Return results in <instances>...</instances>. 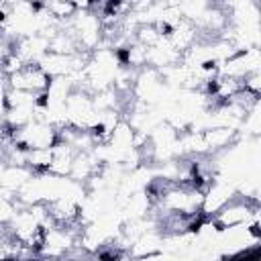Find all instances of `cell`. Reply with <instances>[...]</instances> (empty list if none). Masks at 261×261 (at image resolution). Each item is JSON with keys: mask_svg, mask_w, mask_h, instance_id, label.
Here are the masks:
<instances>
[{"mask_svg": "<svg viewBox=\"0 0 261 261\" xmlns=\"http://www.w3.org/2000/svg\"><path fill=\"white\" fill-rule=\"evenodd\" d=\"M202 135L206 139L210 153H218L228 147H234L237 141L241 139V130L232 126H210V128H204Z\"/></svg>", "mask_w": 261, "mask_h": 261, "instance_id": "6da1fadb", "label": "cell"}, {"mask_svg": "<svg viewBox=\"0 0 261 261\" xmlns=\"http://www.w3.org/2000/svg\"><path fill=\"white\" fill-rule=\"evenodd\" d=\"M51 159H53L51 147H33V149L27 151V167H29L35 175L49 173Z\"/></svg>", "mask_w": 261, "mask_h": 261, "instance_id": "7a4b0ae2", "label": "cell"}, {"mask_svg": "<svg viewBox=\"0 0 261 261\" xmlns=\"http://www.w3.org/2000/svg\"><path fill=\"white\" fill-rule=\"evenodd\" d=\"M133 135H135V128L130 126V122H128L126 118H120V120L110 128L108 145L118 147V149H128V147H133Z\"/></svg>", "mask_w": 261, "mask_h": 261, "instance_id": "3957f363", "label": "cell"}, {"mask_svg": "<svg viewBox=\"0 0 261 261\" xmlns=\"http://www.w3.org/2000/svg\"><path fill=\"white\" fill-rule=\"evenodd\" d=\"M47 10L51 12V16L61 24V27H67L73 18V14L77 12L75 4L71 0H47L45 2Z\"/></svg>", "mask_w": 261, "mask_h": 261, "instance_id": "277c9868", "label": "cell"}, {"mask_svg": "<svg viewBox=\"0 0 261 261\" xmlns=\"http://www.w3.org/2000/svg\"><path fill=\"white\" fill-rule=\"evenodd\" d=\"M35 116V106H12L4 110L2 120L6 124H10L12 128H20L24 124H29Z\"/></svg>", "mask_w": 261, "mask_h": 261, "instance_id": "5b68a950", "label": "cell"}, {"mask_svg": "<svg viewBox=\"0 0 261 261\" xmlns=\"http://www.w3.org/2000/svg\"><path fill=\"white\" fill-rule=\"evenodd\" d=\"M133 37L137 43L145 45V47H155L163 37L161 33L157 31V27L153 22H147V24H137V29L133 31Z\"/></svg>", "mask_w": 261, "mask_h": 261, "instance_id": "8992f818", "label": "cell"}, {"mask_svg": "<svg viewBox=\"0 0 261 261\" xmlns=\"http://www.w3.org/2000/svg\"><path fill=\"white\" fill-rule=\"evenodd\" d=\"M24 65H27V61H24L20 55H16V53H8V55L2 59L0 69H2L4 75H10V73H16V71L24 69Z\"/></svg>", "mask_w": 261, "mask_h": 261, "instance_id": "52a82bcc", "label": "cell"}, {"mask_svg": "<svg viewBox=\"0 0 261 261\" xmlns=\"http://www.w3.org/2000/svg\"><path fill=\"white\" fill-rule=\"evenodd\" d=\"M6 230H8V224H4V222H0V239L6 234Z\"/></svg>", "mask_w": 261, "mask_h": 261, "instance_id": "ba28073f", "label": "cell"}]
</instances>
